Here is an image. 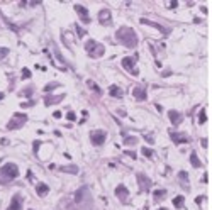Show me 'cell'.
<instances>
[{"instance_id": "cell-6", "label": "cell", "mask_w": 212, "mask_h": 210, "mask_svg": "<svg viewBox=\"0 0 212 210\" xmlns=\"http://www.w3.org/2000/svg\"><path fill=\"white\" fill-rule=\"evenodd\" d=\"M105 137H107V132L105 130H92L90 132V141L93 146H100L105 142Z\"/></svg>"}, {"instance_id": "cell-8", "label": "cell", "mask_w": 212, "mask_h": 210, "mask_svg": "<svg viewBox=\"0 0 212 210\" xmlns=\"http://www.w3.org/2000/svg\"><path fill=\"white\" fill-rule=\"evenodd\" d=\"M75 12L80 15V20H82L83 24H88V22H90V17H88V9H87V7H83V5H75Z\"/></svg>"}, {"instance_id": "cell-17", "label": "cell", "mask_w": 212, "mask_h": 210, "mask_svg": "<svg viewBox=\"0 0 212 210\" xmlns=\"http://www.w3.org/2000/svg\"><path fill=\"white\" fill-rule=\"evenodd\" d=\"M48 191H49V186L46 183H38V185H36V193H38L39 197H46Z\"/></svg>"}, {"instance_id": "cell-12", "label": "cell", "mask_w": 212, "mask_h": 210, "mask_svg": "<svg viewBox=\"0 0 212 210\" xmlns=\"http://www.w3.org/2000/svg\"><path fill=\"white\" fill-rule=\"evenodd\" d=\"M7 210H22V198H20V195H14L12 197L10 205Z\"/></svg>"}, {"instance_id": "cell-32", "label": "cell", "mask_w": 212, "mask_h": 210, "mask_svg": "<svg viewBox=\"0 0 212 210\" xmlns=\"http://www.w3.org/2000/svg\"><path fill=\"white\" fill-rule=\"evenodd\" d=\"M39 146H41V142H39V141H36V142H34V144H32V149H34V152H38Z\"/></svg>"}, {"instance_id": "cell-5", "label": "cell", "mask_w": 212, "mask_h": 210, "mask_svg": "<svg viewBox=\"0 0 212 210\" xmlns=\"http://www.w3.org/2000/svg\"><path fill=\"white\" fill-rule=\"evenodd\" d=\"M136 61H137V54H134V56H126V58H122V66H124L129 73H132L134 76H137L139 71L136 70V66H134Z\"/></svg>"}, {"instance_id": "cell-11", "label": "cell", "mask_w": 212, "mask_h": 210, "mask_svg": "<svg viewBox=\"0 0 212 210\" xmlns=\"http://www.w3.org/2000/svg\"><path fill=\"white\" fill-rule=\"evenodd\" d=\"M132 97H136V100H146L148 93H146L144 85H139V87H136L134 90H132Z\"/></svg>"}, {"instance_id": "cell-37", "label": "cell", "mask_w": 212, "mask_h": 210, "mask_svg": "<svg viewBox=\"0 0 212 210\" xmlns=\"http://www.w3.org/2000/svg\"><path fill=\"white\" fill-rule=\"evenodd\" d=\"M158 210H168V209H158Z\"/></svg>"}, {"instance_id": "cell-28", "label": "cell", "mask_w": 212, "mask_h": 210, "mask_svg": "<svg viewBox=\"0 0 212 210\" xmlns=\"http://www.w3.org/2000/svg\"><path fill=\"white\" fill-rule=\"evenodd\" d=\"M24 80H27V78H31V71L27 70V68H22V75H20Z\"/></svg>"}, {"instance_id": "cell-30", "label": "cell", "mask_w": 212, "mask_h": 210, "mask_svg": "<svg viewBox=\"0 0 212 210\" xmlns=\"http://www.w3.org/2000/svg\"><path fill=\"white\" fill-rule=\"evenodd\" d=\"M7 54H9V49H5V48H0V60H2V58H5Z\"/></svg>"}, {"instance_id": "cell-4", "label": "cell", "mask_w": 212, "mask_h": 210, "mask_svg": "<svg viewBox=\"0 0 212 210\" xmlns=\"http://www.w3.org/2000/svg\"><path fill=\"white\" fill-rule=\"evenodd\" d=\"M24 122H27V115L19 112V114H14V117H12V120L7 124V127H9L10 130H15V129H19V127H22Z\"/></svg>"}, {"instance_id": "cell-21", "label": "cell", "mask_w": 212, "mask_h": 210, "mask_svg": "<svg viewBox=\"0 0 212 210\" xmlns=\"http://www.w3.org/2000/svg\"><path fill=\"white\" fill-rule=\"evenodd\" d=\"M165 197H166V191H165V190H156V191H153V198H154V202L163 200Z\"/></svg>"}, {"instance_id": "cell-24", "label": "cell", "mask_w": 212, "mask_h": 210, "mask_svg": "<svg viewBox=\"0 0 212 210\" xmlns=\"http://www.w3.org/2000/svg\"><path fill=\"white\" fill-rule=\"evenodd\" d=\"M141 154L146 156V158H151L153 156V149L151 148H141Z\"/></svg>"}, {"instance_id": "cell-16", "label": "cell", "mask_w": 212, "mask_h": 210, "mask_svg": "<svg viewBox=\"0 0 212 210\" xmlns=\"http://www.w3.org/2000/svg\"><path fill=\"white\" fill-rule=\"evenodd\" d=\"M109 93H110V97H114V98H122V95H124V91L121 90L117 85H110Z\"/></svg>"}, {"instance_id": "cell-26", "label": "cell", "mask_w": 212, "mask_h": 210, "mask_svg": "<svg viewBox=\"0 0 212 210\" xmlns=\"http://www.w3.org/2000/svg\"><path fill=\"white\" fill-rule=\"evenodd\" d=\"M178 178L188 185V173H187V171H180V173H178Z\"/></svg>"}, {"instance_id": "cell-7", "label": "cell", "mask_w": 212, "mask_h": 210, "mask_svg": "<svg viewBox=\"0 0 212 210\" xmlns=\"http://www.w3.org/2000/svg\"><path fill=\"white\" fill-rule=\"evenodd\" d=\"M137 183H139V190L144 191V193H146V191H149L151 185H153V183H151V180L146 176L144 173H137Z\"/></svg>"}, {"instance_id": "cell-1", "label": "cell", "mask_w": 212, "mask_h": 210, "mask_svg": "<svg viewBox=\"0 0 212 210\" xmlns=\"http://www.w3.org/2000/svg\"><path fill=\"white\" fill-rule=\"evenodd\" d=\"M116 39L119 41V42H122L126 48H136V46H137V36H136L134 30L129 29V27H121V29H117Z\"/></svg>"}, {"instance_id": "cell-20", "label": "cell", "mask_w": 212, "mask_h": 210, "mask_svg": "<svg viewBox=\"0 0 212 210\" xmlns=\"http://www.w3.org/2000/svg\"><path fill=\"white\" fill-rule=\"evenodd\" d=\"M141 22L143 24H148V26H153V27H156V29H160L163 34H168V30L165 29L163 26H160V24H156V22H151V20H146V19H141Z\"/></svg>"}, {"instance_id": "cell-38", "label": "cell", "mask_w": 212, "mask_h": 210, "mask_svg": "<svg viewBox=\"0 0 212 210\" xmlns=\"http://www.w3.org/2000/svg\"><path fill=\"white\" fill-rule=\"evenodd\" d=\"M29 210H32V209H29Z\"/></svg>"}, {"instance_id": "cell-14", "label": "cell", "mask_w": 212, "mask_h": 210, "mask_svg": "<svg viewBox=\"0 0 212 210\" xmlns=\"http://www.w3.org/2000/svg\"><path fill=\"white\" fill-rule=\"evenodd\" d=\"M63 98H65V93H63V95H49V97H46V98H44V103H46V105H54V103H59V102L63 100Z\"/></svg>"}, {"instance_id": "cell-15", "label": "cell", "mask_w": 212, "mask_h": 210, "mask_svg": "<svg viewBox=\"0 0 212 210\" xmlns=\"http://www.w3.org/2000/svg\"><path fill=\"white\" fill-rule=\"evenodd\" d=\"M168 117H170V122H172L173 125H176V124H180V122H182V119H183V115L180 114V112H176V110H170Z\"/></svg>"}, {"instance_id": "cell-27", "label": "cell", "mask_w": 212, "mask_h": 210, "mask_svg": "<svg viewBox=\"0 0 212 210\" xmlns=\"http://www.w3.org/2000/svg\"><path fill=\"white\" fill-rule=\"evenodd\" d=\"M58 87H59V83L54 81V83H51V85H46V87H44V91H51V90H54V88H58Z\"/></svg>"}, {"instance_id": "cell-22", "label": "cell", "mask_w": 212, "mask_h": 210, "mask_svg": "<svg viewBox=\"0 0 212 210\" xmlns=\"http://www.w3.org/2000/svg\"><path fill=\"white\" fill-rule=\"evenodd\" d=\"M183 203H185V197H183V195H178V197H175L173 198V205L176 207V209H182Z\"/></svg>"}, {"instance_id": "cell-33", "label": "cell", "mask_w": 212, "mask_h": 210, "mask_svg": "<svg viewBox=\"0 0 212 210\" xmlns=\"http://www.w3.org/2000/svg\"><path fill=\"white\" fill-rule=\"evenodd\" d=\"M126 154H127V156H131L132 159H136V152H134V151H126Z\"/></svg>"}, {"instance_id": "cell-36", "label": "cell", "mask_w": 212, "mask_h": 210, "mask_svg": "<svg viewBox=\"0 0 212 210\" xmlns=\"http://www.w3.org/2000/svg\"><path fill=\"white\" fill-rule=\"evenodd\" d=\"M2 98H3V93H2V91H0V100H2Z\"/></svg>"}, {"instance_id": "cell-31", "label": "cell", "mask_w": 212, "mask_h": 210, "mask_svg": "<svg viewBox=\"0 0 212 210\" xmlns=\"http://www.w3.org/2000/svg\"><path fill=\"white\" fill-rule=\"evenodd\" d=\"M66 119H68V120H75V119H77L75 112H68V114H66Z\"/></svg>"}, {"instance_id": "cell-29", "label": "cell", "mask_w": 212, "mask_h": 210, "mask_svg": "<svg viewBox=\"0 0 212 210\" xmlns=\"http://www.w3.org/2000/svg\"><path fill=\"white\" fill-rule=\"evenodd\" d=\"M205 120H207V115H205V110H200V124H205Z\"/></svg>"}, {"instance_id": "cell-3", "label": "cell", "mask_w": 212, "mask_h": 210, "mask_svg": "<svg viewBox=\"0 0 212 210\" xmlns=\"http://www.w3.org/2000/svg\"><path fill=\"white\" fill-rule=\"evenodd\" d=\"M85 49H87V53L90 54V58H100V56H104V53H105V48L93 39H90L88 42H85Z\"/></svg>"}, {"instance_id": "cell-10", "label": "cell", "mask_w": 212, "mask_h": 210, "mask_svg": "<svg viewBox=\"0 0 212 210\" xmlns=\"http://www.w3.org/2000/svg\"><path fill=\"white\" fill-rule=\"evenodd\" d=\"M98 20H100V24L109 26V24H110V20H112L110 10H109V9H102V10H100V12H98Z\"/></svg>"}, {"instance_id": "cell-18", "label": "cell", "mask_w": 212, "mask_h": 210, "mask_svg": "<svg viewBox=\"0 0 212 210\" xmlns=\"http://www.w3.org/2000/svg\"><path fill=\"white\" fill-rule=\"evenodd\" d=\"M59 171H63V173H71V175H77V173H78V166H77V164H71V166H59Z\"/></svg>"}, {"instance_id": "cell-13", "label": "cell", "mask_w": 212, "mask_h": 210, "mask_svg": "<svg viewBox=\"0 0 212 210\" xmlns=\"http://www.w3.org/2000/svg\"><path fill=\"white\" fill-rule=\"evenodd\" d=\"M170 137L175 144H183V142H188V137L182 134V132H170Z\"/></svg>"}, {"instance_id": "cell-35", "label": "cell", "mask_w": 212, "mask_h": 210, "mask_svg": "<svg viewBox=\"0 0 212 210\" xmlns=\"http://www.w3.org/2000/svg\"><path fill=\"white\" fill-rule=\"evenodd\" d=\"M53 117H54V119H59V117H61V112H54Z\"/></svg>"}, {"instance_id": "cell-25", "label": "cell", "mask_w": 212, "mask_h": 210, "mask_svg": "<svg viewBox=\"0 0 212 210\" xmlns=\"http://www.w3.org/2000/svg\"><path fill=\"white\" fill-rule=\"evenodd\" d=\"M136 142H137V137H134V136H129V137H126V139H124L126 146H129V144L132 146V144H136Z\"/></svg>"}, {"instance_id": "cell-34", "label": "cell", "mask_w": 212, "mask_h": 210, "mask_svg": "<svg viewBox=\"0 0 212 210\" xmlns=\"http://www.w3.org/2000/svg\"><path fill=\"white\" fill-rule=\"evenodd\" d=\"M176 5H178V3H176V2H172V3H168V7H170V9H175V7H176Z\"/></svg>"}, {"instance_id": "cell-19", "label": "cell", "mask_w": 212, "mask_h": 210, "mask_svg": "<svg viewBox=\"0 0 212 210\" xmlns=\"http://www.w3.org/2000/svg\"><path fill=\"white\" fill-rule=\"evenodd\" d=\"M190 163H192L193 168H200V166H202V161L199 159V156H197V152H195V151L190 154Z\"/></svg>"}, {"instance_id": "cell-2", "label": "cell", "mask_w": 212, "mask_h": 210, "mask_svg": "<svg viewBox=\"0 0 212 210\" xmlns=\"http://www.w3.org/2000/svg\"><path fill=\"white\" fill-rule=\"evenodd\" d=\"M19 175V170L14 163H7L0 168V185H5V183H10L12 180H15Z\"/></svg>"}, {"instance_id": "cell-23", "label": "cell", "mask_w": 212, "mask_h": 210, "mask_svg": "<svg viewBox=\"0 0 212 210\" xmlns=\"http://www.w3.org/2000/svg\"><path fill=\"white\" fill-rule=\"evenodd\" d=\"M87 85H88V88H92V90L95 91L97 95H102V93H104V91H102V88H98V87H97V83H95V81L88 80V81H87Z\"/></svg>"}, {"instance_id": "cell-9", "label": "cell", "mask_w": 212, "mask_h": 210, "mask_svg": "<svg viewBox=\"0 0 212 210\" xmlns=\"http://www.w3.org/2000/svg\"><path fill=\"white\" fill-rule=\"evenodd\" d=\"M116 197L119 198L121 202H127V198H129V190L126 188L124 185H117L116 188Z\"/></svg>"}]
</instances>
